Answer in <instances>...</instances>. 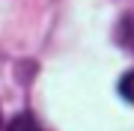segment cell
<instances>
[{
    "instance_id": "obj_1",
    "label": "cell",
    "mask_w": 134,
    "mask_h": 131,
    "mask_svg": "<svg viewBox=\"0 0 134 131\" xmlns=\"http://www.w3.org/2000/svg\"><path fill=\"white\" fill-rule=\"evenodd\" d=\"M9 131H42V128H39V122L30 116V113H18V116L9 122Z\"/></svg>"
},
{
    "instance_id": "obj_2",
    "label": "cell",
    "mask_w": 134,
    "mask_h": 131,
    "mask_svg": "<svg viewBox=\"0 0 134 131\" xmlns=\"http://www.w3.org/2000/svg\"><path fill=\"white\" fill-rule=\"evenodd\" d=\"M119 95L128 104H134V72H125L122 78H119Z\"/></svg>"
}]
</instances>
